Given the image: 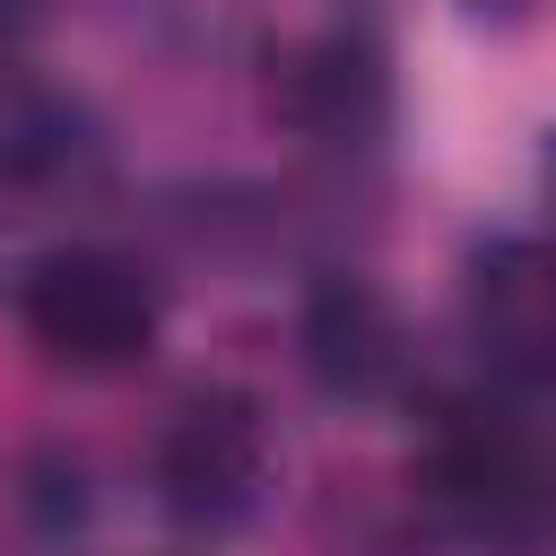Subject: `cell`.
<instances>
[{"instance_id":"cell-1","label":"cell","mask_w":556,"mask_h":556,"mask_svg":"<svg viewBox=\"0 0 556 556\" xmlns=\"http://www.w3.org/2000/svg\"><path fill=\"white\" fill-rule=\"evenodd\" d=\"M26 348L61 374H130L165 330V287L113 243H43L9 278Z\"/></svg>"},{"instance_id":"cell-2","label":"cell","mask_w":556,"mask_h":556,"mask_svg":"<svg viewBox=\"0 0 556 556\" xmlns=\"http://www.w3.org/2000/svg\"><path fill=\"white\" fill-rule=\"evenodd\" d=\"M278 486V434L243 391H182L148 443V495L182 539H235Z\"/></svg>"},{"instance_id":"cell-3","label":"cell","mask_w":556,"mask_h":556,"mask_svg":"<svg viewBox=\"0 0 556 556\" xmlns=\"http://www.w3.org/2000/svg\"><path fill=\"white\" fill-rule=\"evenodd\" d=\"M408 486L434 521L452 530H521L547 513V469L530 426L504 400H434V417L417 426V460Z\"/></svg>"},{"instance_id":"cell-4","label":"cell","mask_w":556,"mask_h":556,"mask_svg":"<svg viewBox=\"0 0 556 556\" xmlns=\"http://www.w3.org/2000/svg\"><path fill=\"white\" fill-rule=\"evenodd\" d=\"M269 113L313 148H374L391 130V52L365 17H330L269 61Z\"/></svg>"},{"instance_id":"cell-5","label":"cell","mask_w":556,"mask_h":556,"mask_svg":"<svg viewBox=\"0 0 556 556\" xmlns=\"http://www.w3.org/2000/svg\"><path fill=\"white\" fill-rule=\"evenodd\" d=\"M469 348L513 391H556V235H495L460 278Z\"/></svg>"},{"instance_id":"cell-6","label":"cell","mask_w":556,"mask_h":556,"mask_svg":"<svg viewBox=\"0 0 556 556\" xmlns=\"http://www.w3.org/2000/svg\"><path fill=\"white\" fill-rule=\"evenodd\" d=\"M304 365L330 400H391L408 382V339L382 287L365 278H321L304 295Z\"/></svg>"},{"instance_id":"cell-7","label":"cell","mask_w":556,"mask_h":556,"mask_svg":"<svg viewBox=\"0 0 556 556\" xmlns=\"http://www.w3.org/2000/svg\"><path fill=\"white\" fill-rule=\"evenodd\" d=\"M547 0H469V17H486V26H521V17H539Z\"/></svg>"},{"instance_id":"cell-8","label":"cell","mask_w":556,"mask_h":556,"mask_svg":"<svg viewBox=\"0 0 556 556\" xmlns=\"http://www.w3.org/2000/svg\"><path fill=\"white\" fill-rule=\"evenodd\" d=\"M35 17H43V0H0V43H17Z\"/></svg>"},{"instance_id":"cell-9","label":"cell","mask_w":556,"mask_h":556,"mask_svg":"<svg viewBox=\"0 0 556 556\" xmlns=\"http://www.w3.org/2000/svg\"><path fill=\"white\" fill-rule=\"evenodd\" d=\"M547 182H556V148H547Z\"/></svg>"}]
</instances>
